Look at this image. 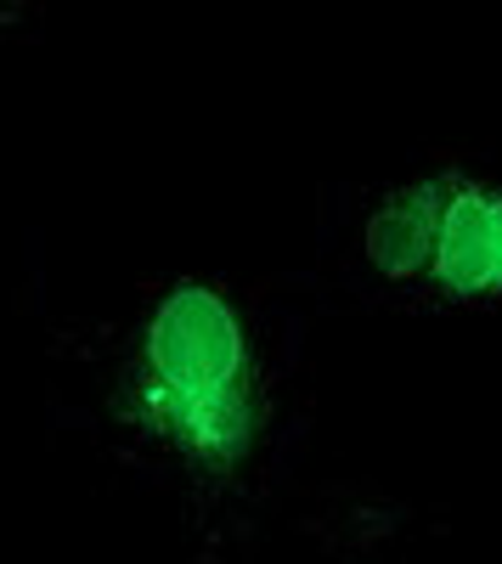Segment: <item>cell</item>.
I'll return each instance as SVG.
<instances>
[{"label":"cell","instance_id":"obj_3","mask_svg":"<svg viewBox=\"0 0 502 564\" xmlns=\"http://www.w3.org/2000/svg\"><path fill=\"white\" fill-rule=\"evenodd\" d=\"M435 231H440V186H413L368 226V254L390 276H418L435 260Z\"/></svg>","mask_w":502,"mask_h":564},{"label":"cell","instance_id":"obj_1","mask_svg":"<svg viewBox=\"0 0 502 564\" xmlns=\"http://www.w3.org/2000/svg\"><path fill=\"white\" fill-rule=\"evenodd\" d=\"M243 390V327L215 289L181 282L148 327V401L175 435L198 406Z\"/></svg>","mask_w":502,"mask_h":564},{"label":"cell","instance_id":"obj_2","mask_svg":"<svg viewBox=\"0 0 502 564\" xmlns=\"http://www.w3.org/2000/svg\"><path fill=\"white\" fill-rule=\"evenodd\" d=\"M429 271L458 300L502 289V193H491V186H440V231Z\"/></svg>","mask_w":502,"mask_h":564}]
</instances>
